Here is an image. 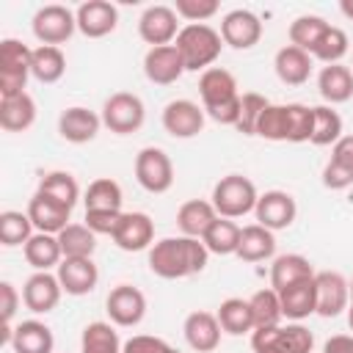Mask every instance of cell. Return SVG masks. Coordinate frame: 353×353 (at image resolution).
<instances>
[{
    "label": "cell",
    "mask_w": 353,
    "mask_h": 353,
    "mask_svg": "<svg viewBox=\"0 0 353 353\" xmlns=\"http://www.w3.org/2000/svg\"><path fill=\"white\" fill-rule=\"evenodd\" d=\"M210 251L196 237H163L149 248V270L160 279H188L207 268Z\"/></svg>",
    "instance_id": "6da1fadb"
},
{
    "label": "cell",
    "mask_w": 353,
    "mask_h": 353,
    "mask_svg": "<svg viewBox=\"0 0 353 353\" xmlns=\"http://www.w3.org/2000/svg\"><path fill=\"white\" fill-rule=\"evenodd\" d=\"M174 47L179 50L188 72H199V69L207 72L218 61L221 47H223V39H221V30L199 22V25H185L179 30Z\"/></svg>",
    "instance_id": "7a4b0ae2"
},
{
    "label": "cell",
    "mask_w": 353,
    "mask_h": 353,
    "mask_svg": "<svg viewBox=\"0 0 353 353\" xmlns=\"http://www.w3.org/2000/svg\"><path fill=\"white\" fill-rule=\"evenodd\" d=\"M256 199H259L256 185L243 174H226L212 188V207L221 218H229V221L254 212Z\"/></svg>",
    "instance_id": "3957f363"
},
{
    "label": "cell",
    "mask_w": 353,
    "mask_h": 353,
    "mask_svg": "<svg viewBox=\"0 0 353 353\" xmlns=\"http://www.w3.org/2000/svg\"><path fill=\"white\" fill-rule=\"evenodd\" d=\"M254 353H312L314 336L306 325H273V328H254L251 331Z\"/></svg>",
    "instance_id": "277c9868"
},
{
    "label": "cell",
    "mask_w": 353,
    "mask_h": 353,
    "mask_svg": "<svg viewBox=\"0 0 353 353\" xmlns=\"http://www.w3.org/2000/svg\"><path fill=\"white\" fill-rule=\"evenodd\" d=\"M30 58L33 50L17 39L0 41V99L25 94V83L30 74Z\"/></svg>",
    "instance_id": "5b68a950"
},
{
    "label": "cell",
    "mask_w": 353,
    "mask_h": 353,
    "mask_svg": "<svg viewBox=\"0 0 353 353\" xmlns=\"http://www.w3.org/2000/svg\"><path fill=\"white\" fill-rule=\"evenodd\" d=\"M143 119H146V108H143V102H141L138 94L116 91L102 105V124L110 132H116V135L138 132L143 127Z\"/></svg>",
    "instance_id": "8992f818"
},
{
    "label": "cell",
    "mask_w": 353,
    "mask_h": 353,
    "mask_svg": "<svg viewBox=\"0 0 353 353\" xmlns=\"http://www.w3.org/2000/svg\"><path fill=\"white\" fill-rule=\"evenodd\" d=\"M33 36L47 44V47H58L63 41L72 39V33L77 30V17L72 8L61 6V3H50V6H41L36 14H33Z\"/></svg>",
    "instance_id": "52a82bcc"
},
{
    "label": "cell",
    "mask_w": 353,
    "mask_h": 353,
    "mask_svg": "<svg viewBox=\"0 0 353 353\" xmlns=\"http://www.w3.org/2000/svg\"><path fill=\"white\" fill-rule=\"evenodd\" d=\"M135 179L146 193H165L174 185V163L160 146H143L135 154Z\"/></svg>",
    "instance_id": "ba28073f"
},
{
    "label": "cell",
    "mask_w": 353,
    "mask_h": 353,
    "mask_svg": "<svg viewBox=\"0 0 353 353\" xmlns=\"http://www.w3.org/2000/svg\"><path fill=\"white\" fill-rule=\"evenodd\" d=\"M105 312H108V317H110L113 325L132 328L146 314V295L138 287H132V284H119V287H113L108 292Z\"/></svg>",
    "instance_id": "9c48e42d"
},
{
    "label": "cell",
    "mask_w": 353,
    "mask_h": 353,
    "mask_svg": "<svg viewBox=\"0 0 353 353\" xmlns=\"http://www.w3.org/2000/svg\"><path fill=\"white\" fill-rule=\"evenodd\" d=\"M179 30V17L171 6H149L138 19V36L152 47L174 44Z\"/></svg>",
    "instance_id": "30bf717a"
},
{
    "label": "cell",
    "mask_w": 353,
    "mask_h": 353,
    "mask_svg": "<svg viewBox=\"0 0 353 353\" xmlns=\"http://www.w3.org/2000/svg\"><path fill=\"white\" fill-rule=\"evenodd\" d=\"M254 215H256L259 226H265L270 232H279V229L292 226V221L298 215V204L287 190H265L256 199Z\"/></svg>",
    "instance_id": "8fae6325"
},
{
    "label": "cell",
    "mask_w": 353,
    "mask_h": 353,
    "mask_svg": "<svg viewBox=\"0 0 353 353\" xmlns=\"http://www.w3.org/2000/svg\"><path fill=\"white\" fill-rule=\"evenodd\" d=\"M317 287V314L320 317H336L350 306V281L336 270H320L314 273Z\"/></svg>",
    "instance_id": "7c38bea8"
},
{
    "label": "cell",
    "mask_w": 353,
    "mask_h": 353,
    "mask_svg": "<svg viewBox=\"0 0 353 353\" xmlns=\"http://www.w3.org/2000/svg\"><path fill=\"white\" fill-rule=\"evenodd\" d=\"M221 39H223V44H229L234 50H251L262 39V22L254 11L234 8L221 22Z\"/></svg>",
    "instance_id": "4fadbf2b"
},
{
    "label": "cell",
    "mask_w": 353,
    "mask_h": 353,
    "mask_svg": "<svg viewBox=\"0 0 353 353\" xmlns=\"http://www.w3.org/2000/svg\"><path fill=\"white\" fill-rule=\"evenodd\" d=\"M204 108L193 99H171L163 108V127L171 138H193L204 130Z\"/></svg>",
    "instance_id": "5bb4252c"
},
{
    "label": "cell",
    "mask_w": 353,
    "mask_h": 353,
    "mask_svg": "<svg viewBox=\"0 0 353 353\" xmlns=\"http://www.w3.org/2000/svg\"><path fill=\"white\" fill-rule=\"evenodd\" d=\"M113 243L121 251H143L154 245V221L146 212H121L119 226L113 229Z\"/></svg>",
    "instance_id": "9a60e30c"
},
{
    "label": "cell",
    "mask_w": 353,
    "mask_h": 353,
    "mask_svg": "<svg viewBox=\"0 0 353 353\" xmlns=\"http://www.w3.org/2000/svg\"><path fill=\"white\" fill-rule=\"evenodd\" d=\"M185 72H188L185 69V61H182V55H179V50L174 44L149 47V52L143 55V74L154 85H171Z\"/></svg>",
    "instance_id": "2e32d148"
},
{
    "label": "cell",
    "mask_w": 353,
    "mask_h": 353,
    "mask_svg": "<svg viewBox=\"0 0 353 353\" xmlns=\"http://www.w3.org/2000/svg\"><path fill=\"white\" fill-rule=\"evenodd\" d=\"M77 17V30L88 39H102L116 30L119 25V8L108 0H85L74 11Z\"/></svg>",
    "instance_id": "e0dca14e"
},
{
    "label": "cell",
    "mask_w": 353,
    "mask_h": 353,
    "mask_svg": "<svg viewBox=\"0 0 353 353\" xmlns=\"http://www.w3.org/2000/svg\"><path fill=\"white\" fill-rule=\"evenodd\" d=\"M63 295V287L58 281V276H52L50 270H36L25 287H22V303L33 312V314H47L58 306Z\"/></svg>",
    "instance_id": "ac0fdd59"
},
{
    "label": "cell",
    "mask_w": 353,
    "mask_h": 353,
    "mask_svg": "<svg viewBox=\"0 0 353 353\" xmlns=\"http://www.w3.org/2000/svg\"><path fill=\"white\" fill-rule=\"evenodd\" d=\"M58 281L63 287L66 295H88L97 281H99V268L94 265L91 256H66L61 265H58Z\"/></svg>",
    "instance_id": "d6986e66"
},
{
    "label": "cell",
    "mask_w": 353,
    "mask_h": 353,
    "mask_svg": "<svg viewBox=\"0 0 353 353\" xmlns=\"http://www.w3.org/2000/svg\"><path fill=\"white\" fill-rule=\"evenodd\" d=\"M102 127V116H97L94 110L83 108V105H72L58 116V132L63 141L69 143H88L97 138Z\"/></svg>",
    "instance_id": "ffe728a7"
},
{
    "label": "cell",
    "mask_w": 353,
    "mask_h": 353,
    "mask_svg": "<svg viewBox=\"0 0 353 353\" xmlns=\"http://www.w3.org/2000/svg\"><path fill=\"white\" fill-rule=\"evenodd\" d=\"M69 215L72 210L58 204L55 199L44 196V193H33V199L28 201V218L33 221V229L36 232H47V234H58L69 226Z\"/></svg>",
    "instance_id": "44dd1931"
},
{
    "label": "cell",
    "mask_w": 353,
    "mask_h": 353,
    "mask_svg": "<svg viewBox=\"0 0 353 353\" xmlns=\"http://www.w3.org/2000/svg\"><path fill=\"white\" fill-rule=\"evenodd\" d=\"M185 342L196 353H212L221 345V323L212 312H190L185 317Z\"/></svg>",
    "instance_id": "7402d4cb"
},
{
    "label": "cell",
    "mask_w": 353,
    "mask_h": 353,
    "mask_svg": "<svg viewBox=\"0 0 353 353\" xmlns=\"http://www.w3.org/2000/svg\"><path fill=\"white\" fill-rule=\"evenodd\" d=\"M199 94H201V108H212V105H221V102L240 97L234 74L229 69H221V66H210L207 72H201Z\"/></svg>",
    "instance_id": "603a6c76"
},
{
    "label": "cell",
    "mask_w": 353,
    "mask_h": 353,
    "mask_svg": "<svg viewBox=\"0 0 353 353\" xmlns=\"http://www.w3.org/2000/svg\"><path fill=\"white\" fill-rule=\"evenodd\" d=\"M215 218H218V212H215L212 201H204V199H190L176 210L179 232L185 237H196V240H201L207 234V229L215 223Z\"/></svg>",
    "instance_id": "cb8c5ba5"
},
{
    "label": "cell",
    "mask_w": 353,
    "mask_h": 353,
    "mask_svg": "<svg viewBox=\"0 0 353 353\" xmlns=\"http://www.w3.org/2000/svg\"><path fill=\"white\" fill-rule=\"evenodd\" d=\"M306 279H314V268L301 254H281L270 265V287L276 292H281V290H287L292 284H301Z\"/></svg>",
    "instance_id": "d4e9b609"
},
{
    "label": "cell",
    "mask_w": 353,
    "mask_h": 353,
    "mask_svg": "<svg viewBox=\"0 0 353 353\" xmlns=\"http://www.w3.org/2000/svg\"><path fill=\"white\" fill-rule=\"evenodd\" d=\"M279 298H281L284 317L292 320V323H301L303 317L317 314V287H314V279H306L301 284H292V287L281 290Z\"/></svg>",
    "instance_id": "484cf974"
},
{
    "label": "cell",
    "mask_w": 353,
    "mask_h": 353,
    "mask_svg": "<svg viewBox=\"0 0 353 353\" xmlns=\"http://www.w3.org/2000/svg\"><path fill=\"white\" fill-rule=\"evenodd\" d=\"M11 347H14V353H52V347H55L52 328L41 320H22L14 328Z\"/></svg>",
    "instance_id": "4316f807"
},
{
    "label": "cell",
    "mask_w": 353,
    "mask_h": 353,
    "mask_svg": "<svg viewBox=\"0 0 353 353\" xmlns=\"http://www.w3.org/2000/svg\"><path fill=\"white\" fill-rule=\"evenodd\" d=\"M317 91L325 102L331 105H342L353 97V72L345 63H331L323 66L317 74Z\"/></svg>",
    "instance_id": "83f0119b"
},
{
    "label": "cell",
    "mask_w": 353,
    "mask_h": 353,
    "mask_svg": "<svg viewBox=\"0 0 353 353\" xmlns=\"http://www.w3.org/2000/svg\"><path fill=\"white\" fill-rule=\"evenodd\" d=\"M273 69H276V74H279L281 83H287V85H303L309 80V74H312V55L303 52V50H298V47H292V44H287V47H281L276 52Z\"/></svg>",
    "instance_id": "f1b7e54d"
},
{
    "label": "cell",
    "mask_w": 353,
    "mask_h": 353,
    "mask_svg": "<svg viewBox=\"0 0 353 353\" xmlns=\"http://www.w3.org/2000/svg\"><path fill=\"white\" fill-rule=\"evenodd\" d=\"M33 121H36V102L28 91L0 99V127L6 132H25L33 127Z\"/></svg>",
    "instance_id": "f546056e"
},
{
    "label": "cell",
    "mask_w": 353,
    "mask_h": 353,
    "mask_svg": "<svg viewBox=\"0 0 353 353\" xmlns=\"http://www.w3.org/2000/svg\"><path fill=\"white\" fill-rule=\"evenodd\" d=\"M276 254V237L270 229L259 226V223H248L240 232V245H237V256L243 262H265Z\"/></svg>",
    "instance_id": "4dcf8cb0"
},
{
    "label": "cell",
    "mask_w": 353,
    "mask_h": 353,
    "mask_svg": "<svg viewBox=\"0 0 353 353\" xmlns=\"http://www.w3.org/2000/svg\"><path fill=\"white\" fill-rule=\"evenodd\" d=\"M22 254H25V259H28V265L33 270H50V268H58L63 262V251H61L58 234H47V232H36L22 245Z\"/></svg>",
    "instance_id": "1f68e13d"
},
{
    "label": "cell",
    "mask_w": 353,
    "mask_h": 353,
    "mask_svg": "<svg viewBox=\"0 0 353 353\" xmlns=\"http://www.w3.org/2000/svg\"><path fill=\"white\" fill-rule=\"evenodd\" d=\"M63 72H66V55L61 52V47H47V44H41V47L33 50L30 74H33L39 83H44V85L58 83V80L63 77Z\"/></svg>",
    "instance_id": "d6a6232c"
},
{
    "label": "cell",
    "mask_w": 353,
    "mask_h": 353,
    "mask_svg": "<svg viewBox=\"0 0 353 353\" xmlns=\"http://www.w3.org/2000/svg\"><path fill=\"white\" fill-rule=\"evenodd\" d=\"M240 226L229 218H215V223L207 229V234L201 237V243L207 245L210 254H218V256H229V254H237V245H240Z\"/></svg>",
    "instance_id": "836d02e7"
},
{
    "label": "cell",
    "mask_w": 353,
    "mask_h": 353,
    "mask_svg": "<svg viewBox=\"0 0 353 353\" xmlns=\"http://www.w3.org/2000/svg\"><path fill=\"white\" fill-rule=\"evenodd\" d=\"M248 306H251V317H254V328H273V325H281V298L273 287H265V290H256L251 298H248Z\"/></svg>",
    "instance_id": "e575fe53"
},
{
    "label": "cell",
    "mask_w": 353,
    "mask_h": 353,
    "mask_svg": "<svg viewBox=\"0 0 353 353\" xmlns=\"http://www.w3.org/2000/svg\"><path fill=\"white\" fill-rule=\"evenodd\" d=\"M121 339L110 323L94 320L83 328L80 336V353H121Z\"/></svg>",
    "instance_id": "d590c367"
},
{
    "label": "cell",
    "mask_w": 353,
    "mask_h": 353,
    "mask_svg": "<svg viewBox=\"0 0 353 353\" xmlns=\"http://www.w3.org/2000/svg\"><path fill=\"white\" fill-rule=\"evenodd\" d=\"M218 323H221V331L232 334V336H240V334H248L254 331V317H251V306L248 301L243 298H226L221 306H218Z\"/></svg>",
    "instance_id": "8d00e7d4"
},
{
    "label": "cell",
    "mask_w": 353,
    "mask_h": 353,
    "mask_svg": "<svg viewBox=\"0 0 353 353\" xmlns=\"http://www.w3.org/2000/svg\"><path fill=\"white\" fill-rule=\"evenodd\" d=\"M39 193H44V196H50L58 204L72 210L77 204V199H80V185L69 171H50V174H44L39 179Z\"/></svg>",
    "instance_id": "74e56055"
},
{
    "label": "cell",
    "mask_w": 353,
    "mask_h": 353,
    "mask_svg": "<svg viewBox=\"0 0 353 353\" xmlns=\"http://www.w3.org/2000/svg\"><path fill=\"white\" fill-rule=\"evenodd\" d=\"M325 30H328V22H325L323 17H317V14H303V17L292 19V25H290V44L312 55V50L317 47V41H320V36H323Z\"/></svg>",
    "instance_id": "f35d334b"
},
{
    "label": "cell",
    "mask_w": 353,
    "mask_h": 353,
    "mask_svg": "<svg viewBox=\"0 0 353 353\" xmlns=\"http://www.w3.org/2000/svg\"><path fill=\"white\" fill-rule=\"evenodd\" d=\"M33 221L28 218V212L19 210H6L0 212V243L14 248V245H25L33 237Z\"/></svg>",
    "instance_id": "ab89813d"
},
{
    "label": "cell",
    "mask_w": 353,
    "mask_h": 353,
    "mask_svg": "<svg viewBox=\"0 0 353 353\" xmlns=\"http://www.w3.org/2000/svg\"><path fill=\"white\" fill-rule=\"evenodd\" d=\"M58 243L66 256H91L97 251V234L85 223H69L63 232H58Z\"/></svg>",
    "instance_id": "60d3db41"
},
{
    "label": "cell",
    "mask_w": 353,
    "mask_h": 353,
    "mask_svg": "<svg viewBox=\"0 0 353 353\" xmlns=\"http://www.w3.org/2000/svg\"><path fill=\"white\" fill-rule=\"evenodd\" d=\"M83 201H85V210H121L124 196H121V188H119L116 179L99 176L88 185Z\"/></svg>",
    "instance_id": "b9f144b4"
},
{
    "label": "cell",
    "mask_w": 353,
    "mask_h": 353,
    "mask_svg": "<svg viewBox=\"0 0 353 353\" xmlns=\"http://www.w3.org/2000/svg\"><path fill=\"white\" fill-rule=\"evenodd\" d=\"M314 110V130H312V143L314 146H331L342 138V116L331 105H317Z\"/></svg>",
    "instance_id": "7bdbcfd3"
},
{
    "label": "cell",
    "mask_w": 353,
    "mask_h": 353,
    "mask_svg": "<svg viewBox=\"0 0 353 353\" xmlns=\"http://www.w3.org/2000/svg\"><path fill=\"white\" fill-rule=\"evenodd\" d=\"M347 33L342 30V28H334V25H328V30L320 36V41H317V47L312 50V58H317V61H323L325 66H331V63H339L345 55H347Z\"/></svg>",
    "instance_id": "ee69618b"
},
{
    "label": "cell",
    "mask_w": 353,
    "mask_h": 353,
    "mask_svg": "<svg viewBox=\"0 0 353 353\" xmlns=\"http://www.w3.org/2000/svg\"><path fill=\"white\" fill-rule=\"evenodd\" d=\"M256 135L265 141H287L290 138V116L287 105H268L259 116Z\"/></svg>",
    "instance_id": "f6af8a7d"
},
{
    "label": "cell",
    "mask_w": 353,
    "mask_h": 353,
    "mask_svg": "<svg viewBox=\"0 0 353 353\" xmlns=\"http://www.w3.org/2000/svg\"><path fill=\"white\" fill-rule=\"evenodd\" d=\"M270 102L262 97V94H256V91H245V94H240V116H237V132H243V135H256V124H259V116H262V110L268 108Z\"/></svg>",
    "instance_id": "bcb514c9"
},
{
    "label": "cell",
    "mask_w": 353,
    "mask_h": 353,
    "mask_svg": "<svg viewBox=\"0 0 353 353\" xmlns=\"http://www.w3.org/2000/svg\"><path fill=\"white\" fill-rule=\"evenodd\" d=\"M287 116H290V143H303L312 141V130H314V110L309 105L301 102H290L287 105Z\"/></svg>",
    "instance_id": "7dc6e473"
},
{
    "label": "cell",
    "mask_w": 353,
    "mask_h": 353,
    "mask_svg": "<svg viewBox=\"0 0 353 353\" xmlns=\"http://www.w3.org/2000/svg\"><path fill=\"white\" fill-rule=\"evenodd\" d=\"M174 11H176V17L188 19L190 25H199L218 14V3L215 0H176Z\"/></svg>",
    "instance_id": "c3c4849f"
},
{
    "label": "cell",
    "mask_w": 353,
    "mask_h": 353,
    "mask_svg": "<svg viewBox=\"0 0 353 353\" xmlns=\"http://www.w3.org/2000/svg\"><path fill=\"white\" fill-rule=\"evenodd\" d=\"M121 210H85V226L94 234H113V229L119 226Z\"/></svg>",
    "instance_id": "681fc988"
},
{
    "label": "cell",
    "mask_w": 353,
    "mask_h": 353,
    "mask_svg": "<svg viewBox=\"0 0 353 353\" xmlns=\"http://www.w3.org/2000/svg\"><path fill=\"white\" fill-rule=\"evenodd\" d=\"M168 342L160 336H149V334H135L124 342L121 353H168Z\"/></svg>",
    "instance_id": "f907efd6"
},
{
    "label": "cell",
    "mask_w": 353,
    "mask_h": 353,
    "mask_svg": "<svg viewBox=\"0 0 353 353\" xmlns=\"http://www.w3.org/2000/svg\"><path fill=\"white\" fill-rule=\"evenodd\" d=\"M19 301H22V295L17 292V287L11 281H3L0 284V317H3V323L14 320V314L19 309Z\"/></svg>",
    "instance_id": "816d5d0a"
},
{
    "label": "cell",
    "mask_w": 353,
    "mask_h": 353,
    "mask_svg": "<svg viewBox=\"0 0 353 353\" xmlns=\"http://www.w3.org/2000/svg\"><path fill=\"white\" fill-rule=\"evenodd\" d=\"M323 185H325L328 190H345V188L353 185V174L345 171L342 165H336V163L328 160L325 168H323Z\"/></svg>",
    "instance_id": "f5cc1de1"
},
{
    "label": "cell",
    "mask_w": 353,
    "mask_h": 353,
    "mask_svg": "<svg viewBox=\"0 0 353 353\" xmlns=\"http://www.w3.org/2000/svg\"><path fill=\"white\" fill-rule=\"evenodd\" d=\"M331 163H336V165H342L345 171L353 174V135H342V138L334 143V149H331Z\"/></svg>",
    "instance_id": "db71d44e"
},
{
    "label": "cell",
    "mask_w": 353,
    "mask_h": 353,
    "mask_svg": "<svg viewBox=\"0 0 353 353\" xmlns=\"http://www.w3.org/2000/svg\"><path fill=\"white\" fill-rule=\"evenodd\" d=\"M323 353H353V336L350 334H334L325 339Z\"/></svg>",
    "instance_id": "11a10c76"
},
{
    "label": "cell",
    "mask_w": 353,
    "mask_h": 353,
    "mask_svg": "<svg viewBox=\"0 0 353 353\" xmlns=\"http://www.w3.org/2000/svg\"><path fill=\"white\" fill-rule=\"evenodd\" d=\"M339 11H342L347 19H353V0H342V3H339Z\"/></svg>",
    "instance_id": "9f6ffc18"
},
{
    "label": "cell",
    "mask_w": 353,
    "mask_h": 353,
    "mask_svg": "<svg viewBox=\"0 0 353 353\" xmlns=\"http://www.w3.org/2000/svg\"><path fill=\"white\" fill-rule=\"evenodd\" d=\"M347 325H350V331H353V306H347Z\"/></svg>",
    "instance_id": "6f0895ef"
},
{
    "label": "cell",
    "mask_w": 353,
    "mask_h": 353,
    "mask_svg": "<svg viewBox=\"0 0 353 353\" xmlns=\"http://www.w3.org/2000/svg\"><path fill=\"white\" fill-rule=\"evenodd\" d=\"M350 306H353V281H350Z\"/></svg>",
    "instance_id": "680465c9"
},
{
    "label": "cell",
    "mask_w": 353,
    "mask_h": 353,
    "mask_svg": "<svg viewBox=\"0 0 353 353\" xmlns=\"http://www.w3.org/2000/svg\"><path fill=\"white\" fill-rule=\"evenodd\" d=\"M168 353H179V350H176V347H168Z\"/></svg>",
    "instance_id": "91938a15"
},
{
    "label": "cell",
    "mask_w": 353,
    "mask_h": 353,
    "mask_svg": "<svg viewBox=\"0 0 353 353\" xmlns=\"http://www.w3.org/2000/svg\"><path fill=\"white\" fill-rule=\"evenodd\" d=\"M350 66H353V63H350ZM350 72H353V69H350Z\"/></svg>",
    "instance_id": "94428289"
}]
</instances>
